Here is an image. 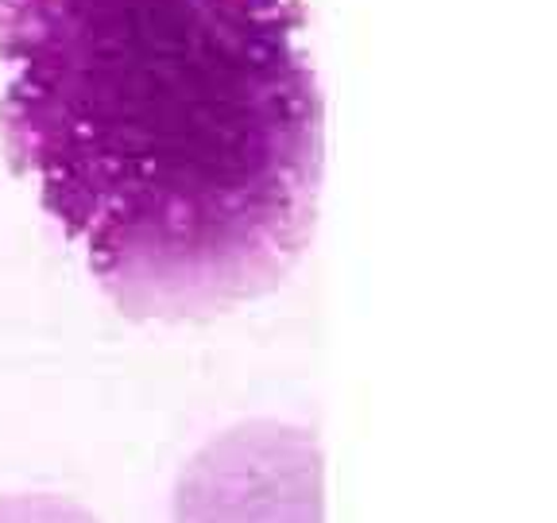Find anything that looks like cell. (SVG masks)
I'll use <instances>...</instances> for the list:
<instances>
[{"mask_svg": "<svg viewBox=\"0 0 557 523\" xmlns=\"http://www.w3.org/2000/svg\"><path fill=\"white\" fill-rule=\"evenodd\" d=\"M0 66L9 163L128 318L228 314L310 248L302 0H0Z\"/></svg>", "mask_w": 557, "mask_h": 523, "instance_id": "cell-1", "label": "cell"}, {"mask_svg": "<svg viewBox=\"0 0 557 523\" xmlns=\"http://www.w3.org/2000/svg\"><path fill=\"white\" fill-rule=\"evenodd\" d=\"M174 523H325V453L310 427L248 418L186 458Z\"/></svg>", "mask_w": 557, "mask_h": 523, "instance_id": "cell-2", "label": "cell"}, {"mask_svg": "<svg viewBox=\"0 0 557 523\" xmlns=\"http://www.w3.org/2000/svg\"><path fill=\"white\" fill-rule=\"evenodd\" d=\"M0 523H97V515L54 492H9L0 497Z\"/></svg>", "mask_w": 557, "mask_h": 523, "instance_id": "cell-3", "label": "cell"}]
</instances>
